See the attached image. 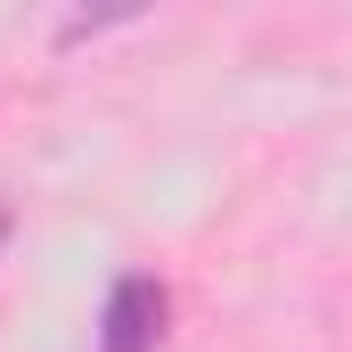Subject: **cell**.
<instances>
[{"label":"cell","mask_w":352,"mask_h":352,"mask_svg":"<svg viewBox=\"0 0 352 352\" xmlns=\"http://www.w3.org/2000/svg\"><path fill=\"white\" fill-rule=\"evenodd\" d=\"M164 320H173L164 278L123 270V278L107 287V311H98V352H156L164 344Z\"/></svg>","instance_id":"obj_1"}]
</instances>
